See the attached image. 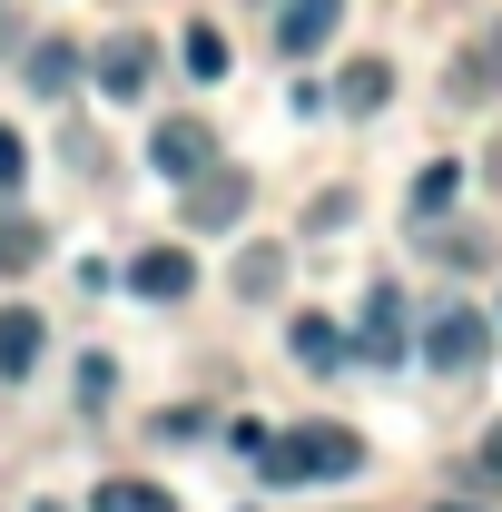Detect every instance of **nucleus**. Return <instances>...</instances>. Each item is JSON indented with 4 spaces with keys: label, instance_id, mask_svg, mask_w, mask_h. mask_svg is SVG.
Segmentation results:
<instances>
[{
    "label": "nucleus",
    "instance_id": "1",
    "mask_svg": "<svg viewBox=\"0 0 502 512\" xmlns=\"http://www.w3.org/2000/svg\"><path fill=\"white\" fill-rule=\"evenodd\" d=\"M365 463V434L355 424H296V434H266L256 453V473L276 483V493H296V483H345Z\"/></svg>",
    "mask_w": 502,
    "mask_h": 512
},
{
    "label": "nucleus",
    "instance_id": "2",
    "mask_svg": "<svg viewBox=\"0 0 502 512\" xmlns=\"http://www.w3.org/2000/svg\"><path fill=\"white\" fill-rule=\"evenodd\" d=\"M424 355H434V375H483V355H493V325L473 316V306H443L424 325Z\"/></svg>",
    "mask_w": 502,
    "mask_h": 512
},
{
    "label": "nucleus",
    "instance_id": "3",
    "mask_svg": "<svg viewBox=\"0 0 502 512\" xmlns=\"http://www.w3.org/2000/svg\"><path fill=\"white\" fill-rule=\"evenodd\" d=\"M207 158H217L207 119H158V128H148V168H158V178H178V188H188Z\"/></svg>",
    "mask_w": 502,
    "mask_h": 512
},
{
    "label": "nucleus",
    "instance_id": "4",
    "mask_svg": "<svg viewBox=\"0 0 502 512\" xmlns=\"http://www.w3.org/2000/svg\"><path fill=\"white\" fill-rule=\"evenodd\" d=\"M148 69H158V40H148V30H119V40L99 50V89H109V99H148Z\"/></svg>",
    "mask_w": 502,
    "mask_h": 512
},
{
    "label": "nucleus",
    "instance_id": "5",
    "mask_svg": "<svg viewBox=\"0 0 502 512\" xmlns=\"http://www.w3.org/2000/svg\"><path fill=\"white\" fill-rule=\"evenodd\" d=\"M335 20H345V0H286V10H276V50H286V60H306V50L335 40Z\"/></svg>",
    "mask_w": 502,
    "mask_h": 512
},
{
    "label": "nucleus",
    "instance_id": "6",
    "mask_svg": "<svg viewBox=\"0 0 502 512\" xmlns=\"http://www.w3.org/2000/svg\"><path fill=\"white\" fill-rule=\"evenodd\" d=\"M128 286H138L148 306H178V296L197 286V256H188V247H148L138 266H128Z\"/></svg>",
    "mask_w": 502,
    "mask_h": 512
},
{
    "label": "nucleus",
    "instance_id": "7",
    "mask_svg": "<svg viewBox=\"0 0 502 512\" xmlns=\"http://www.w3.org/2000/svg\"><path fill=\"white\" fill-rule=\"evenodd\" d=\"M227 217H247V178L237 168H197L188 178V227H227Z\"/></svg>",
    "mask_w": 502,
    "mask_h": 512
},
{
    "label": "nucleus",
    "instance_id": "8",
    "mask_svg": "<svg viewBox=\"0 0 502 512\" xmlns=\"http://www.w3.org/2000/svg\"><path fill=\"white\" fill-rule=\"evenodd\" d=\"M355 345H365L375 365H394V355H404V296H394V286H375V296H365V335H355Z\"/></svg>",
    "mask_w": 502,
    "mask_h": 512
},
{
    "label": "nucleus",
    "instance_id": "9",
    "mask_svg": "<svg viewBox=\"0 0 502 512\" xmlns=\"http://www.w3.org/2000/svg\"><path fill=\"white\" fill-rule=\"evenodd\" d=\"M40 365V316L30 306H0V384H20Z\"/></svg>",
    "mask_w": 502,
    "mask_h": 512
},
{
    "label": "nucleus",
    "instance_id": "10",
    "mask_svg": "<svg viewBox=\"0 0 502 512\" xmlns=\"http://www.w3.org/2000/svg\"><path fill=\"white\" fill-rule=\"evenodd\" d=\"M89 512H178V503H168L158 483H138V473H109V483L89 493Z\"/></svg>",
    "mask_w": 502,
    "mask_h": 512
},
{
    "label": "nucleus",
    "instance_id": "11",
    "mask_svg": "<svg viewBox=\"0 0 502 512\" xmlns=\"http://www.w3.org/2000/svg\"><path fill=\"white\" fill-rule=\"evenodd\" d=\"M69 79H79V50H69V40H40V50H30V89H40V99H60Z\"/></svg>",
    "mask_w": 502,
    "mask_h": 512
},
{
    "label": "nucleus",
    "instance_id": "12",
    "mask_svg": "<svg viewBox=\"0 0 502 512\" xmlns=\"http://www.w3.org/2000/svg\"><path fill=\"white\" fill-rule=\"evenodd\" d=\"M463 89H502V30H483L473 50H463V69H453Z\"/></svg>",
    "mask_w": 502,
    "mask_h": 512
},
{
    "label": "nucleus",
    "instance_id": "13",
    "mask_svg": "<svg viewBox=\"0 0 502 512\" xmlns=\"http://www.w3.org/2000/svg\"><path fill=\"white\" fill-rule=\"evenodd\" d=\"M384 89H394V69H384V60H355V69H345V109H384Z\"/></svg>",
    "mask_w": 502,
    "mask_h": 512
},
{
    "label": "nucleus",
    "instance_id": "14",
    "mask_svg": "<svg viewBox=\"0 0 502 512\" xmlns=\"http://www.w3.org/2000/svg\"><path fill=\"white\" fill-rule=\"evenodd\" d=\"M335 355H345V335L325 316H296V365H335Z\"/></svg>",
    "mask_w": 502,
    "mask_h": 512
},
{
    "label": "nucleus",
    "instance_id": "15",
    "mask_svg": "<svg viewBox=\"0 0 502 512\" xmlns=\"http://www.w3.org/2000/svg\"><path fill=\"white\" fill-rule=\"evenodd\" d=\"M178 50H188V79H227V40H217L207 20H197V30L178 40Z\"/></svg>",
    "mask_w": 502,
    "mask_h": 512
},
{
    "label": "nucleus",
    "instance_id": "16",
    "mask_svg": "<svg viewBox=\"0 0 502 512\" xmlns=\"http://www.w3.org/2000/svg\"><path fill=\"white\" fill-rule=\"evenodd\" d=\"M0 266H10V276L40 266V227H30V217H0Z\"/></svg>",
    "mask_w": 502,
    "mask_h": 512
},
{
    "label": "nucleus",
    "instance_id": "17",
    "mask_svg": "<svg viewBox=\"0 0 502 512\" xmlns=\"http://www.w3.org/2000/svg\"><path fill=\"white\" fill-rule=\"evenodd\" d=\"M453 188H463V168H453V158H434V168H424V178H414V207H424V217H434V207H453Z\"/></svg>",
    "mask_w": 502,
    "mask_h": 512
},
{
    "label": "nucleus",
    "instance_id": "18",
    "mask_svg": "<svg viewBox=\"0 0 502 512\" xmlns=\"http://www.w3.org/2000/svg\"><path fill=\"white\" fill-rule=\"evenodd\" d=\"M276 276H286V256H276V247H256L247 266H237V286H247V296H266V286H276Z\"/></svg>",
    "mask_w": 502,
    "mask_h": 512
},
{
    "label": "nucleus",
    "instance_id": "19",
    "mask_svg": "<svg viewBox=\"0 0 502 512\" xmlns=\"http://www.w3.org/2000/svg\"><path fill=\"white\" fill-rule=\"evenodd\" d=\"M20 168H30V148H20V138L0 128V188H20Z\"/></svg>",
    "mask_w": 502,
    "mask_h": 512
},
{
    "label": "nucleus",
    "instance_id": "20",
    "mask_svg": "<svg viewBox=\"0 0 502 512\" xmlns=\"http://www.w3.org/2000/svg\"><path fill=\"white\" fill-rule=\"evenodd\" d=\"M483 473H493V483H502V424H493V434H483Z\"/></svg>",
    "mask_w": 502,
    "mask_h": 512
},
{
    "label": "nucleus",
    "instance_id": "21",
    "mask_svg": "<svg viewBox=\"0 0 502 512\" xmlns=\"http://www.w3.org/2000/svg\"><path fill=\"white\" fill-rule=\"evenodd\" d=\"M443 512H463V503H443Z\"/></svg>",
    "mask_w": 502,
    "mask_h": 512
}]
</instances>
